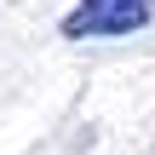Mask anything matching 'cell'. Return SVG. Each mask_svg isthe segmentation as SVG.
I'll return each instance as SVG.
<instances>
[{
    "label": "cell",
    "instance_id": "6da1fadb",
    "mask_svg": "<svg viewBox=\"0 0 155 155\" xmlns=\"http://www.w3.org/2000/svg\"><path fill=\"white\" fill-rule=\"evenodd\" d=\"M155 23V0H75L63 17L69 40H121Z\"/></svg>",
    "mask_w": 155,
    "mask_h": 155
}]
</instances>
